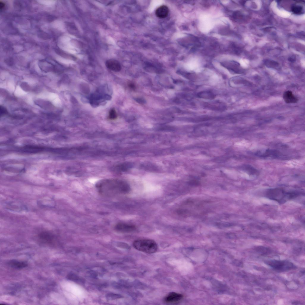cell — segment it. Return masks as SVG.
I'll return each instance as SVG.
<instances>
[{
  "mask_svg": "<svg viewBox=\"0 0 305 305\" xmlns=\"http://www.w3.org/2000/svg\"><path fill=\"white\" fill-rule=\"evenodd\" d=\"M96 187L100 194L107 197L125 194L129 189V185L126 182L114 178L101 180L96 183Z\"/></svg>",
  "mask_w": 305,
  "mask_h": 305,
  "instance_id": "cell-1",
  "label": "cell"
},
{
  "mask_svg": "<svg viewBox=\"0 0 305 305\" xmlns=\"http://www.w3.org/2000/svg\"><path fill=\"white\" fill-rule=\"evenodd\" d=\"M304 195L302 191L293 190L286 191L279 188H271L265 192V196L269 199L281 204L287 201L294 199Z\"/></svg>",
  "mask_w": 305,
  "mask_h": 305,
  "instance_id": "cell-2",
  "label": "cell"
},
{
  "mask_svg": "<svg viewBox=\"0 0 305 305\" xmlns=\"http://www.w3.org/2000/svg\"><path fill=\"white\" fill-rule=\"evenodd\" d=\"M133 247L139 251L148 253L155 252L158 249V245L153 240L149 239L136 240L133 243Z\"/></svg>",
  "mask_w": 305,
  "mask_h": 305,
  "instance_id": "cell-3",
  "label": "cell"
},
{
  "mask_svg": "<svg viewBox=\"0 0 305 305\" xmlns=\"http://www.w3.org/2000/svg\"><path fill=\"white\" fill-rule=\"evenodd\" d=\"M264 262L273 269L280 271H287L296 268L295 264L287 260H266Z\"/></svg>",
  "mask_w": 305,
  "mask_h": 305,
  "instance_id": "cell-4",
  "label": "cell"
},
{
  "mask_svg": "<svg viewBox=\"0 0 305 305\" xmlns=\"http://www.w3.org/2000/svg\"><path fill=\"white\" fill-rule=\"evenodd\" d=\"M5 207L8 210L16 212H22L27 211V207L18 201H10L5 204Z\"/></svg>",
  "mask_w": 305,
  "mask_h": 305,
  "instance_id": "cell-5",
  "label": "cell"
},
{
  "mask_svg": "<svg viewBox=\"0 0 305 305\" xmlns=\"http://www.w3.org/2000/svg\"><path fill=\"white\" fill-rule=\"evenodd\" d=\"M221 64L228 71L235 74H240L244 71L243 69L240 66V64L234 61L223 62Z\"/></svg>",
  "mask_w": 305,
  "mask_h": 305,
  "instance_id": "cell-6",
  "label": "cell"
},
{
  "mask_svg": "<svg viewBox=\"0 0 305 305\" xmlns=\"http://www.w3.org/2000/svg\"><path fill=\"white\" fill-rule=\"evenodd\" d=\"M257 156L263 158H279L282 157V155L279 151L273 150L268 149L263 151H259L255 153Z\"/></svg>",
  "mask_w": 305,
  "mask_h": 305,
  "instance_id": "cell-7",
  "label": "cell"
},
{
  "mask_svg": "<svg viewBox=\"0 0 305 305\" xmlns=\"http://www.w3.org/2000/svg\"><path fill=\"white\" fill-rule=\"evenodd\" d=\"M115 229L116 231L122 232H129L134 231L136 228V227L132 225L120 223L116 224Z\"/></svg>",
  "mask_w": 305,
  "mask_h": 305,
  "instance_id": "cell-8",
  "label": "cell"
},
{
  "mask_svg": "<svg viewBox=\"0 0 305 305\" xmlns=\"http://www.w3.org/2000/svg\"><path fill=\"white\" fill-rule=\"evenodd\" d=\"M107 67L109 69L116 72L121 70L122 67L120 63L117 60L114 59H109L107 60L105 63Z\"/></svg>",
  "mask_w": 305,
  "mask_h": 305,
  "instance_id": "cell-9",
  "label": "cell"
},
{
  "mask_svg": "<svg viewBox=\"0 0 305 305\" xmlns=\"http://www.w3.org/2000/svg\"><path fill=\"white\" fill-rule=\"evenodd\" d=\"M180 294L172 292L169 293L164 298V300L167 303H175L180 300L183 298Z\"/></svg>",
  "mask_w": 305,
  "mask_h": 305,
  "instance_id": "cell-10",
  "label": "cell"
},
{
  "mask_svg": "<svg viewBox=\"0 0 305 305\" xmlns=\"http://www.w3.org/2000/svg\"><path fill=\"white\" fill-rule=\"evenodd\" d=\"M38 236L40 239L45 243H52L54 239V236L53 235L47 231L41 232L39 234Z\"/></svg>",
  "mask_w": 305,
  "mask_h": 305,
  "instance_id": "cell-11",
  "label": "cell"
},
{
  "mask_svg": "<svg viewBox=\"0 0 305 305\" xmlns=\"http://www.w3.org/2000/svg\"><path fill=\"white\" fill-rule=\"evenodd\" d=\"M169 13L168 7L165 5H161L156 10L155 14L157 17L160 18H164L168 15Z\"/></svg>",
  "mask_w": 305,
  "mask_h": 305,
  "instance_id": "cell-12",
  "label": "cell"
},
{
  "mask_svg": "<svg viewBox=\"0 0 305 305\" xmlns=\"http://www.w3.org/2000/svg\"><path fill=\"white\" fill-rule=\"evenodd\" d=\"M283 97L284 101L287 103H295L298 101V99L290 91H287L284 92Z\"/></svg>",
  "mask_w": 305,
  "mask_h": 305,
  "instance_id": "cell-13",
  "label": "cell"
},
{
  "mask_svg": "<svg viewBox=\"0 0 305 305\" xmlns=\"http://www.w3.org/2000/svg\"><path fill=\"white\" fill-rule=\"evenodd\" d=\"M8 264L11 267L15 269H23L27 267L28 265L25 262L15 260L10 261Z\"/></svg>",
  "mask_w": 305,
  "mask_h": 305,
  "instance_id": "cell-14",
  "label": "cell"
},
{
  "mask_svg": "<svg viewBox=\"0 0 305 305\" xmlns=\"http://www.w3.org/2000/svg\"><path fill=\"white\" fill-rule=\"evenodd\" d=\"M38 205L43 207L53 208L56 206V203L55 201L52 200L47 199H42L39 200L37 201Z\"/></svg>",
  "mask_w": 305,
  "mask_h": 305,
  "instance_id": "cell-15",
  "label": "cell"
},
{
  "mask_svg": "<svg viewBox=\"0 0 305 305\" xmlns=\"http://www.w3.org/2000/svg\"><path fill=\"white\" fill-rule=\"evenodd\" d=\"M199 98L211 100L214 99L215 96L212 92L209 91H203L199 92L197 95Z\"/></svg>",
  "mask_w": 305,
  "mask_h": 305,
  "instance_id": "cell-16",
  "label": "cell"
},
{
  "mask_svg": "<svg viewBox=\"0 0 305 305\" xmlns=\"http://www.w3.org/2000/svg\"><path fill=\"white\" fill-rule=\"evenodd\" d=\"M67 278L72 281L80 284H83L84 280L81 277L74 273H71L67 276Z\"/></svg>",
  "mask_w": 305,
  "mask_h": 305,
  "instance_id": "cell-17",
  "label": "cell"
},
{
  "mask_svg": "<svg viewBox=\"0 0 305 305\" xmlns=\"http://www.w3.org/2000/svg\"><path fill=\"white\" fill-rule=\"evenodd\" d=\"M257 252L262 255H267L271 253L270 250L268 248L265 247L259 246L256 248Z\"/></svg>",
  "mask_w": 305,
  "mask_h": 305,
  "instance_id": "cell-18",
  "label": "cell"
},
{
  "mask_svg": "<svg viewBox=\"0 0 305 305\" xmlns=\"http://www.w3.org/2000/svg\"><path fill=\"white\" fill-rule=\"evenodd\" d=\"M291 10L293 13L296 14H300L303 12V7L296 4L292 6Z\"/></svg>",
  "mask_w": 305,
  "mask_h": 305,
  "instance_id": "cell-19",
  "label": "cell"
},
{
  "mask_svg": "<svg viewBox=\"0 0 305 305\" xmlns=\"http://www.w3.org/2000/svg\"><path fill=\"white\" fill-rule=\"evenodd\" d=\"M106 297L107 299L112 300L122 298V296L119 294L111 293L107 294Z\"/></svg>",
  "mask_w": 305,
  "mask_h": 305,
  "instance_id": "cell-20",
  "label": "cell"
},
{
  "mask_svg": "<svg viewBox=\"0 0 305 305\" xmlns=\"http://www.w3.org/2000/svg\"><path fill=\"white\" fill-rule=\"evenodd\" d=\"M246 169L248 173L250 175H256L258 174L257 170L250 165L247 166Z\"/></svg>",
  "mask_w": 305,
  "mask_h": 305,
  "instance_id": "cell-21",
  "label": "cell"
},
{
  "mask_svg": "<svg viewBox=\"0 0 305 305\" xmlns=\"http://www.w3.org/2000/svg\"><path fill=\"white\" fill-rule=\"evenodd\" d=\"M264 63L267 66L270 68H276L278 65V64L277 62L270 60H266Z\"/></svg>",
  "mask_w": 305,
  "mask_h": 305,
  "instance_id": "cell-22",
  "label": "cell"
},
{
  "mask_svg": "<svg viewBox=\"0 0 305 305\" xmlns=\"http://www.w3.org/2000/svg\"><path fill=\"white\" fill-rule=\"evenodd\" d=\"M117 115L116 111L114 109H112L109 112V118L111 120H114L116 118Z\"/></svg>",
  "mask_w": 305,
  "mask_h": 305,
  "instance_id": "cell-23",
  "label": "cell"
},
{
  "mask_svg": "<svg viewBox=\"0 0 305 305\" xmlns=\"http://www.w3.org/2000/svg\"><path fill=\"white\" fill-rule=\"evenodd\" d=\"M186 78L189 80H192L194 79L195 77V75L194 74L188 72H183L181 74Z\"/></svg>",
  "mask_w": 305,
  "mask_h": 305,
  "instance_id": "cell-24",
  "label": "cell"
},
{
  "mask_svg": "<svg viewBox=\"0 0 305 305\" xmlns=\"http://www.w3.org/2000/svg\"><path fill=\"white\" fill-rule=\"evenodd\" d=\"M88 273L93 278H96L97 276V273L94 270H89L88 271Z\"/></svg>",
  "mask_w": 305,
  "mask_h": 305,
  "instance_id": "cell-25",
  "label": "cell"
},
{
  "mask_svg": "<svg viewBox=\"0 0 305 305\" xmlns=\"http://www.w3.org/2000/svg\"><path fill=\"white\" fill-rule=\"evenodd\" d=\"M7 113V109L3 106H0V115L1 116L6 114Z\"/></svg>",
  "mask_w": 305,
  "mask_h": 305,
  "instance_id": "cell-26",
  "label": "cell"
},
{
  "mask_svg": "<svg viewBox=\"0 0 305 305\" xmlns=\"http://www.w3.org/2000/svg\"><path fill=\"white\" fill-rule=\"evenodd\" d=\"M129 86L131 88H135L134 84L132 83H130L129 84Z\"/></svg>",
  "mask_w": 305,
  "mask_h": 305,
  "instance_id": "cell-27",
  "label": "cell"
},
{
  "mask_svg": "<svg viewBox=\"0 0 305 305\" xmlns=\"http://www.w3.org/2000/svg\"><path fill=\"white\" fill-rule=\"evenodd\" d=\"M4 3L1 1H0V9H2L4 7Z\"/></svg>",
  "mask_w": 305,
  "mask_h": 305,
  "instance_id": "cell-28",
  "label": "cell"
},
{
  "mask_svg": "<svg viewBox=\"0 0 305 305\" xmlns=\"http://www.w3.org/2000/svg\"><path fill=\"white\" fill-rule=\"evenodd\" d=\"M136 101H137V102H139V103H144V101L142 99H140H140H137L136 100Z\"/></svg>",
  "mask_w": 305,
  "mask_h": 305,
  "instance_id": "cell-29",
  "label": "cell"
}]
</instances>
